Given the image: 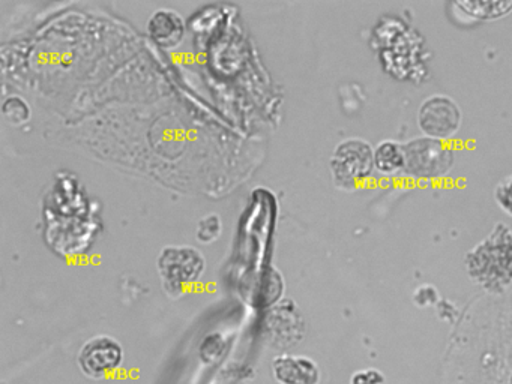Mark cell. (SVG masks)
<instances>
[{"instance_id": "cell-1", "label": "cell", "mask_w": 512, "mask_h": 384, "mask_svg": "<svg viewBox=\"0 0 512 384\" xmlns=\"http://www.w3.org/2000/svg\"><path fill=\"white\" fill-rule=\"evenodd\" d=\"M467 273L485 290H499L512 282V227L496 222L464 257Z\"/></svg>"}, {"instance_id": "cell-2", "label": "cell", "mask_w": 512, "mask_h": 384, "mask_svg": "<svg viewBox=\"0 0 512 384\" xmlns=\"http://www.w3.org/2000/svg\"><path fill=\"white\" fill-rule=\"evenodd\" d=\"M331 176L341 191L352 192L364 185L374 171V146L361 137L340 141L332 152Z\"/></svg>"}, {"instance_id": "cell-3", "label": "cell", "mask_w": 512, "mask_h": 384, "mask_svg": "<svg viewBox=\"0 0 512 384\" xmlns=\"http://www.w3.org/2000/svg\"><path fill=\"white\" fill-rule=\"evenodd\" d=\"M403 146L406 156L403 173L410 179L433 182L448 176L454 168L455 152L446 141L419 135Z\"/></svg>"}, {"instance_id": "cell-4", "label": "cell", "mask_w": 512, "mask_h": 384, "mask_svg": "<svg viewBox=\"0 0 512 384\" xmlns=\"http://www.w3.org/2000/svg\"><path fill=\"white\" fill-rule=\"evenodd\" d=\"M416 123L425 137L449 141L460 131L463 113L454 98L443 93H433L419 105Z\"/></svg>"}, {"instance_id": "cell-5", "label": "cell", "mask_w": 512, "mask_h": 384, "mask_svg": "<svg viewBox=\"0 0 512 384\" xmlns=\"http://www.w3.org/2000/svg\"><path fill=\"white\" fill-rule=\"evenodd\" d=\"M158 272L166 291L184 290L199 281L206 269V260L193 246H166L157 260Z\"/></svg>"}, {"instance_id": "cell-6", "label": "cell", "mask_w": 512, "mask_h": 384, "mask_svg": "<svg viewBox=\"0 0 512 384\" xmlns=\"http://www.w3.org/2000/svg\"><path fill=\"white\" fill-rule=\"evenodd\" d=\"M125 350L118 339L110 335L92 336L80 347L77 363L89 378H106L124 365Z\"/></svg>"}, {"instance_id": "cell-7", "label": "cell", "mask_w": 512, "mask_h": 384, "mask_svg": "<svg viewBox=\"0 0 512 384\" xmlns=\"http://www.w3.org/2000/svg\"><path fill=\"white\" fill-rule=\"evenodd\" d=\"M271 369L278 384H319L322 378L319 365L302 354H278Z\"/></svg>"}, {"instance_id": "cell-8", "label": "cell", "mask_w": 512, "mask_h": 384, "mask_svg": "<svg viewBox=\"0 0 512 384\" xmlns=\"http://www.w3.org/2000/svg\"><path fill=\"white\" fill-rule=\"evenodd\" d=\"M146 32L158 47L173 50L184 41V18L173 9H158L149 17Z\"/></svg>"}, {"instance_id": "cell-9", "label": "cell", "mask_w": 512, "mask_h": 384, "mask_svg": "<svg viewBox=\"0 0 512 384\" xmlns=\"http://www.w3.org/2000/svg\"><path fill=\"white\" fill-rule=\"evenodd\" d=\"M406 156L400 141L386 138L374 146V168L382 176L392 177L403 173Z\"/></svg>"}, {"instance_id": "cell-10", "label": "cell", "mask_w": 512, "mask_h": 384, "mask_svg": "<svg viewBox=\"0 0 512 384\" xmlns=\"http://www.w3.org/2000/svg\"><path fill=\"white\" fill-rule=\"evenodd\" d=\"M455 6H460L476 20H496L512 11V3L509 2H463L455 3Z\"/></svg>"}, {"instance_id": "cell-11", "label": "cell", "mask_w": 512, "mask_h": 384, "mask_svg": "<svg viewBox=\"0 0 512 384\" xmlns=\"http://www.w3.org/2000/svg\"><path fill=\"white\" fill-rule=\"evenodd\" d=\"M227 350V341L221 333H211L203 339L199 347L200 360L206 365H215L223 359Z\"/></svg>"}, {"instance_id": "cell-12", "label": "cell", "mask_w": 512, "mask_h": 384, "mask_svg": "<svg viewBox=\"0 0 512 384\" xmlns=\"http://www.w3.org/2000/svg\"><path fill=\"white\" fill-rule=\"evenodd\" d=\"M493 197L497 207L512 218V174H508L496 183Z\"/></svg>"}, {"instance_id": "cell-13", "label": "cell", "mask_w": 512, "mask_h": 384, "mask_svg": "<svg viewBox=\"0 0 512 384\" xmlns=\"http://www.w3.org/2000/svg\"><path fill=\"white\" fill-rule=\"evenodd\" d=\"M221 231H223V222H221L220 216L212 213V215L206 216L199 222L197 237H199L200 242L211 243L220 237Z\"/></svg>"}, {"instance_id": "cell-14", "label": "cell", "mask_w": 512, "mask_h": 384, "mask_svg": "<svg viewBox=\"0 0 512 384\" xmlns=\"http://www.w3.org/2000/svg\"><path fill=\"white\" fill-rule=\"evenodd\" d=\"M4 116L7 117L10 122H26L29 116H31L28 102L23 101L19 96H13V98L7 99V101L4 102Z\"/></svg>"}, {"instance_id": "cell-15", "label": "cell", "mask_w": 512, "mask_h": 384, "mask_svg": "<svg viewBox=\"0 0 512 384\" xmlns=\"http://www.w3.org/2000/svg\"><path fill=\"white\" fill-rule=\"evenodd\" d=\"M385 377L382 372L377 369H364V371H358L353 375L350 384H383Z\"/></svg>"}]
</instances>
